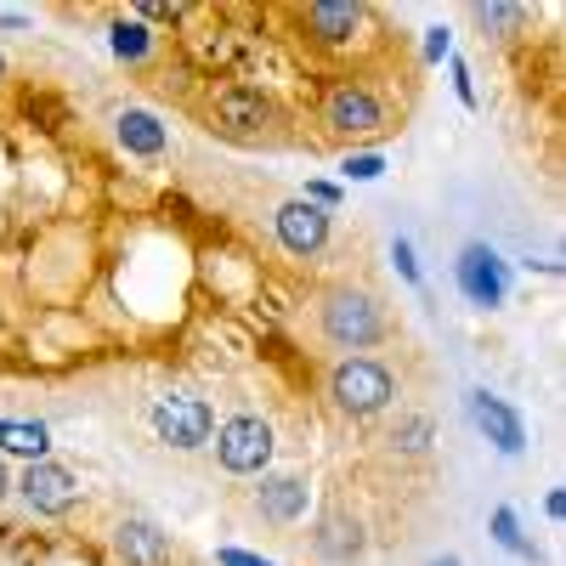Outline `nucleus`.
I'll return each mask as SVG.
<instances>
[{"label":"nucleus","instance_id":"2","mask_svg":"<svg viewBox=\"0 0 566 566\" xmlns=\"http://www.w3.org/2000/svg\"><path fill=\"white\" fill-rule=\"evenodd\" d=\"M317 125L340 142H368L391 130V103L363 74H335L317 91Z\"/></svg>","mask_w":566,"mask_h":566},{"label":"nucleus","instance_id":"15","mask_svg":"<svg viewBox=\"0 0 566 566\" xmlns=\"http://www.w3.org/2000/svg\"><path fill=\"white\" fill-rule=\"evenodd\" d=\"M114 136H119V148L136 154V159H159V154H170V130H165L148 108H125V114L114 119Z\"/></svg>","mask_w":566,"mask_h":566},{"label":"nucleus","instance_id":"20","mask_svg":"<svg viewBox=\"0 0 566 566\" xmlns=\"http://www.w3.org/2000/svg\"><path fill=\"white\" fill-rule=\"evenodd\" d=\"M346 176H357V181H374V176H380V159H374V154H357V159H346Z\"/></svg>","mask_w":566,"mask_h":566},{"label":"nucleus","instance_id":"22","mask_svg":"<svg viewBox=\"0 0 566 566\" xmlns=\"http://www.w3.org/2000/svg\"><path fill=\"white\" fill-rule=\"evenodd\" d=\"M12 499V476H7V464H0V504Z\"/></svg>","mask_w":566,"mask_h":566},{"label":"nucleus","instance_id":"5","mask_svg":"<svg viewBox=\"0 0 566 566\" xmlns=\"http://www.w3.org/2000/svg\"><path fill=\"white\" fill-rule=\"evenodd\" d=\"M148 424H154V437H159L165 448L199 453V448H210V437H216V408H210L205 397L170 391V397H159V402L148 408Z\"/></svg>","mask_w":566,"mask_h":566},{"label":"nucleus","instance_id":"3","mask_svg":"<svg viewBox=\"0 0 566 566\" xmlns=\"http://www.w3.org/2000/svg\"><path fill=\"white\" fill-rule=\"evenodd\" d=\"M328 402L346 419H380L397 402V374L380 357H340L328 368Z\"/></svg>","mask_w":566,"mask_h":566},{"label":"nucleus","instance_id":"21","mask_svg":"<svg viewBox=\"0 0 566 566\" xmlns=\"http://www.w3.org/2000/svg\"><path fill=\"white\" fill-rule=\"evenodd\" d=\"M136 18H159V23H176V18H187V7H154V0H142V7H136Z\"/></svg>","mask_w":566,"mask_h":566},{"label":"nucleus","instance_id":"8","mask_svg":"<svg viewBox=\"0 0 566 566\" xmlns=\"http://www.w3.org/2000/svg\"><path fill=\"white\" fill-rule=\"evenodd\" d=\"M301 40H312L317 52H352L368 29V7H346V0H317V7L295 12Z\"/></svg>","mask_w":566,"mask_h":566},{"label":"nucleus","instance_id":"16","mask_svg":"<svg viewBox=\"0 0 566 566\" xmlns=\"http://www.w3.org/2000/svg\"><path fill=\"white\" fill-rule=\"evenodd\" d=\"M431 442H437V419L431 413H397L391 431H386V448L391 453H408V459L431 453Z\"/></svg>","mask_w":566,"mask_h":566},{"label":"nucleus","instance_id":"17","mask_svg":"<svg viewBox=\"0 0 566 566\" xmlns=\"http://www.w3.org/2000/svg\"><path fill=\"white\" fill-rule=\"evenodd\" d=\"M527 23H533L527 7H476V29L493 34V40H522Z\"/></svg>","mask_w":566,"mask_h":566},{"label":"nucleus","instance_id":"10","mask_svg":"<svg viewBox=\"0 0 566 566\" xmlns=\"http://www.w3.org/2000/svg\"><path fill=\"white\" fill-rule=\"evenodd\" d=\"M453 283H459V295H464L470 306L493 312V306L504 301V290H510V272H504L499 250H488V244H464L459 261H453Z\"/></svg>","mask_w":566,"mask_h":566},{"label":"nucleus","instance_id":"6","mask_svg":"<svg viewBox=\"0 0 566 566\" xmlns=\"http://www.w3.org/2000/svg\"><path fill=\"white\" fill-rule=\"evenodd\" d=\"M216 459L227 476H266V464H272V424L261 413H232L227 424H216Z\"/></svg>","mask_w":566,"mask_h":566},{"label":"nucleus","instance_id":"4","mask_svg":"<svg viewBox=\"0 0 566 566\" xmlns=\"http://www.w3.org/2000/svg\"><path fill=\"white\" fill-rule=\"evenodd\" d=\"M205 119L227 142H261V136H272L283 125V108L261 85H221L210 97V108H205Z\"/></svg>","mask_w":566,"mask_h":566},{"label":"nucleus","instance_id":"23","mask_svg":"<svg viewBox=\"0 0 566 566\" xmlns=\"http://www.w3.org/2000/svg\"><path fill=\"white\" fill-rule=\"evenodd\" d=\"M227 566H261V560H250V555H227Z\"/></svg>","mask_w":566,"mask_h":566},{"label":"nucleus","instance_id":"13","mask_svg":"<svg viewBox=\"0 0 566 566\" xmlns=\"http://www.w3.org/2000/svg\"><path fill=\"white\" fill-rule=\"evenodd\" d=\"M114 549L125 566H170V533L148 522V515H125L114 533Z\"/></svg>","mask_w":566,"mask_h":566},{"label":"nucleus","instance_id":"7","mask_svg":"<svg viewBox=\"0 0 566 566\" xmlns=\"http://www.w3.org/2000/svg\"><path fill=\"white\" fill-rule=\"evenodd\" d=\"M272 232H277V244L290 250L295 261H312L328 250V232H335V216H328L323 205L312 199H283L272 210Z\"/></svg>","mask_w":566,"mask_h":566},{"label":"nucleus","instance_id":"1","mask_svg":"<svg viewBox=\"0 0 566 566\" xmlns=\"http://www.w3.org/2000/svg\"><path fill=\"white\" fill-rule=\"evenodd\" d=\"M317 335L346 357H363L374 346H386L391 340L386 301L374 290H363V283H335V290H323V301H317Z\"/></svg>","mask_w":566,"mask_h":566},{"label":"nucleus","instance_id":"19","mask_svg":"<svg viewBox=\"0 0 566 566\" xmlns=\"http://www.w3.org/2000/svg\"><path fill=\"white\" fill-rule=\"evenodd\" d=\"M0 437H7V448L12 453H45V431H40V424H7V419H0Z\"/></svg>","mask_w":566,"mask_h":566},{"label":"nucleus","instance_id":"25","mask_svg":"<svg viewBox=\"0 0 566 566\" xmlns=\"http://www.w3.org/2000/svg\"><path fill=\"white\" fill-rule=\"evenodd\" d=\"M437 566H459V560H453V555H448V560H437Z\"/></svg>","mask_w":566,"mask_h":566},{"label":"nucleus","instance_id":"12","mask_svg":"<svg viewBox=\"0 0 566 566\" xmlns=\"http://www.w3.org/2000/svg\"><path fill=\"white\" fill-rule=\"evenodd\" d=\"M312 549H317V560H328V566H357L363 549H368V533H363L357 515L328 510L323 522H317V533H312Z\"/></svg>","mask_w":566,"mask_h":566},{"label":"nucleus","instance_id":"24","mask_svg":"<svg viewBox=\"0 0 566 566\" xmlns=\"http://www.w3.org/2000/svg\"><path fill=\"white\" fill-rule=\"evenodd\" d=\"M0 80H7V52H0Z\"/></svg>","mask_w":566,"mask_h":566},{"label":"nucleus","instance_id":"14","mask_svg":"<svg viewBox=\"0 0 566 566\" xmlns=\"http://www.w3.org/2000/svg\"><path fill=\"white\" fill-rule=\"evenodd\" d=\"M306 499H312L306 476H266L255 488V515H261V522H272V527H295L301 515H306Z\"/></svg>","mask_w":566,"mask_h":566},{"label":"nucleus","instance_id":"18","mask_svg":"<svg viewBox=\"0 0 566 566\" xmlns=\"http://www.w3.org/2000/svg\"><path fill=\"white\" fill-rule=\"evenodd\" d=\"M148 52H154V29H142V23H114V57L142 63Z\"/></svg>","mask_w":566,"mask_h":566},{"label":"nucleus","instance_id":"11","mask_svg":"<svg viewBox=\"0 0 566 566\" xmlns=\"http://www.w3.org/2000/svg\"><path fill=\"white\" fill-rule=\"evenodd\" d=\"M464 413H470V424L499 448V453H522L527 448V424H522V413H515L510 402H499V397H488V391H470L464 397Z\"/></svg>","mask_w":566,"mask_h":566},{"label":"nucleus","instance_id":"9","mask_svg":"<svg viewBox=\"0 0 566 566\" xmlns=\"http://www.w3.org/2000/svg\"><path fill=\"white\" fill-rule=\"evenodd\" d=\"M12 493L29 504V515H69L80 504V476L69 464H57V459H34L12 482Z\"/></svg>","mask_w":566,"mask_h":566}]
</instances>
